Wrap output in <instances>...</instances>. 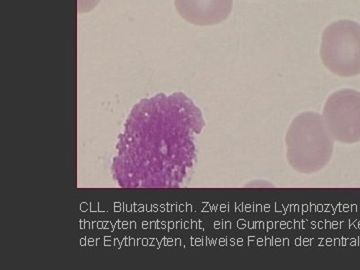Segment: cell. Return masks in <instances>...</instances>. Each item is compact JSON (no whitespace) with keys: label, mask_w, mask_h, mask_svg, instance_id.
<instances>
[{"label":"cell","mask_w":360,"mask_h":270,"mask_svg":"<svg viewBox=\"0 0 360 270\" xmlns=\"http://www.w3.org/2000/svg\"><path fill=\"white\" fill-rule=\"evenodd\" d=\"M335 141L321 115L311 111L300 113L286 132V158L300 174H315L328 165Z\"/></svg>","instance_id":"obj_1"},{"label":"cell","mask_w":360,"mask_h":270,"mask_svg":"<svg viewBox=\"0 0 360 270\" xmlns=\"http://www.w3.org/2000/svg\"><path fill=\"white\" fill-rule=\"evenodd\" d=\"M322 63L333 75L352 77L360 75V25L352 20L331 23L322 34Z\"/></svg>","instance_id":"obj_2"},{"label":"cell","mask_w":360,"mask_h":270,"mask_svg":"<svg viewBox=\"0 0 360 270\" xmlns=\"http://www.w3.org/2000/svg\"><path fill=\"white\" fill-rule=\"evenodd\" d=\"M321 115L335 141L345 144L360 141V92L338 90L328 97Z\"/></svg>","instance_id":"obj_3"},{"label":"cell","mask_w":360,"mask_h":270,"mask_svg":"<svg viewBox=\"0 0 360 270\" xmlns=\"http://www.w3.org/2000/svg\"><path fill=\"white\" fill-rule=\"evenodd\" d=\"M174 6L187 22L207 26L226 20L231 13L233 0H174Z\"/></svg>","instance_id":"obj_4"},{"label":"cell","mask_w":360,"mask_h":270,"mask_svg":"<svg viewBox=\"0 0 360 270\" xmlns=\"http://www.w3.org/2000/svg\"><path fill=\"white\" fill-rule=\"evenodd\" d=\"M99 0H78V11L80 13H87L91 11L94 6H97Z\"/></svg>","instance_id":"obj_5"}]
</instances>
